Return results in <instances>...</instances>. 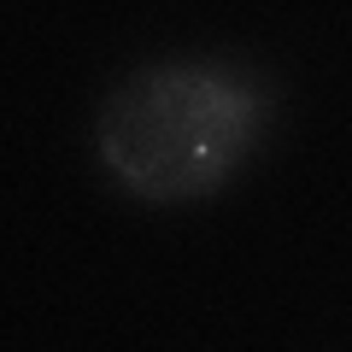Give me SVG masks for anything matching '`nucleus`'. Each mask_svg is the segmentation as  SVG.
<instances>
[{
    "label": "nucleus",
    "instance_id": "obj_1",
    "mask_svg": "<svg viewBox=\"0 0 352 352\" xmlns=\"http://www.w3.org/2000/svg\"><path fill=\"white\" fill-rule=\"evenodd\" d=\"M270 88L235 59H153L118 76L94 118L106 170L141 200L223 188L264 135Z\"/></svg>",
    "mask_w": 352,
    "mask_h": 352
}]
</instances>
